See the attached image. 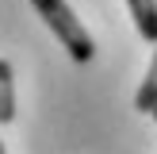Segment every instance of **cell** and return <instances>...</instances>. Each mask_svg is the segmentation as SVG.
<instances>
[{
  "label": "cell",
  "mask_w": 157,
  "mask_h": 154,
  "mask_svg": "<svg viewBox=\"0 0 157 154\" xmlns=\"http://www.w3.org/2000/svg\"><path fill=\"white\" fill-rule=\"evenodd\" d=\"M153 4H157V0H153Z\"/></svg>",
  "instance_id": "52a82bcc"
},
{
  "label": "cell",
  "mask_w": 157,
  "mask_h": 154,
  "mask_svg": "<svg viewBox=\"0 0 157 154\" xmlns=\"http://www.w3.org/2000/svg\"><path fill=\"white\" fill-rule=\"evenodd\" d=\"M35 4V12L42 15V23L54 31V35L61 38V46L69 50V58L77 62V66H84V62H92V54H96V46H92V35L84 31V23L73 15V8L65 4V0H31Z\"/></svg>",
  "instance_id": "6da1fadb"
},
{
  "label": "cell",
  "mask_w": 157,
  "mask_h": 154,
  "mask_svg": "<svg viewBox=\"0 0 157 154\" xmlns=\"http://www.w3.org/2000/svg\"><path fill=\"white\" fill-rule=\"evenodd\" d=\"M134 108L146 112V116H153V108H157V46H153L150 69H146V81L138 85V92H134Z\"/></svg>",
  "instance_id": "277c9868"
},
{
  "label": "cell",
  "mask_w": 157,
  "mask_h": 154,
  "mask_svg": "<svg viewBox=\"0 0 157 154\" xmlns=\"http://www.w3.org/2000/svg\"><path fill=\"white\" fill-rule=\"evenodd\" d=\"M0 154H8V150H4V143H0Z\"/></svg>",
  "instance_id": "5b68a950"
},
{
  "label": "cell",
  "mask_w": 157,
  "mask_h": 154,
  "mask_svg": "<svg viewBox=\"0 0 157 154\" xmlns=\"http://www.w3.org/2000/svg\"><path fill=\"white\" fill-rule=\"evenodd\" d=\"M127 4H130V15H134L138 35H142L150 46H157V4L153 0H127Z\"/></svg>",
  "instance_id": "7a4b0ae2"
},
{
  "label": "cell",
  "mask_w": 157,
  "mask_h": 154,
  "mask_svg": "<svg viewBox=\"0 0 157 154\" xmlns=\"http://www.w3.org/2000/svg\"><path fill=\"white\" fill-rule=\"evenodd\" d=\"M153 120H157V108H153Z\"/></svg>",
  "instance_id": "8992f818"
},
{
  "label": "cell",
  "mask_w": 157,
  "mask_h": 154,
  "mask_svg": "<svg viewBox=\"0 0 157 154\" xmlns=\"http://www.w3.org/2000/svg\"><path fill=\"white\" fill-rule=\"evenodd\" d=\"M15 120V77H12V62L0 58V127Z\"/></svg>",
  "instance_id": "3957f363"
}]
</instances>
